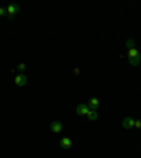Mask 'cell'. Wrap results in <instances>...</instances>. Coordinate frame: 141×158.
<instances>
[{"instance_id": "cell-1", "label": "cell", "mask_w": 141, "mask_h": 158, "mask_svg": "<svg viewBox=\"0 0 141 158\" xmlns=\"http://www.w3.org/2000/svg\"><path fill=\"white\" fill-rule=\"evenodd\" d=\"M126 48H127V58L131 66H138L141 62V54L135 47V41L133 38L126 40Z\"/></svg>"}, {"instance_id": "cell-2", "label": "cell", "mask_w": 141, "mask_h": 158, "mask_svg": "<svg viewBox=\"0 0 141 158\" xmlns=\"http://www.w3.org/2000/svg\"><path fill=\"white\" fill-rule=\"evenodd\" d=\"M6 9H7V19L9 20H13L14 16L19 14V11H20V6L17 3H10Z\"/></svg>"}, {"instance_id": "cell-3", "label": "cell", "mask_w": 141, "mask_h": 158, "mask_svg": "<svg viewBox=\"0 0 141 158\" xmlns=\"http://www.w3.org/2000/svg\"><path fill=\"white\" fill-rule=\"evenodd\" d=\"M27 82H28V79H27L26 73H19V75L14 78V83H16V86H19V88H23V86H26Z\"/></svg>"}, {"instance_id": "cell-4", "label": "cell", "mask_w": 141, "mask_h": 158, "mask_svg": "<svg viewBox=\"0 0 141 158\" xmlns=\"http://www.w3.org/2000/svg\"><path fill=\"white\" fill-rule=\"evenodd\" d=\"M134 122H135V118L131 117V116H127V117L123 118V122H122V126L123 128H126V130H130V128L134 127Z\"/></svg>"}, {"instance_id": "cell-5", "label": "cell", "mask_w": 141, "mask_h": 158, "mask_svg": "<svg viewBox=\"0 0 141 158\" xmlns=\"http://www.w3.org/2000/svg\"><path fill=\"white\" fill-rule=\"evenodd\" d=\"M86 105H88V107L90 109V110H96V112H97L99 106H100V100H99L97 98H90Z\"/></svg>"}, {"instance_id": "cell-6", "label": "cell", "mask_w": 141, "mask_h": 158, "mask_svg": "<svg viewBox=\"0 0 141 158\" xmlns=\"http://www.w3.org/2000/svg\"><path fill=\"white\" fill-rule=\"evenodd\" d=\"M89 110L90 109L88 107L86 103H81V105L76 106V114H79V116H86L89 113Z\"/></svg>"}, {"instance_id": "cell-7", "label": "cell", "mask_w": 141, "mask_h": 158, "mask_svg": "<svg viewBox=\"0 0 141 158\" xmlns=\"http://www.w3.org/2000/svg\"><path fill=\"white\" fill-rule=\"evenodd\" d=\"M62 128H64V126H62L61 122H52L51 124H49V130H51L52 133H56V134L62 131Z\"/></svg>"}, {"instance_id": "cell-8", "label": "cell", "mask_w": 141, "mask_h": 158, "mask_svg": "<svg viewBox=\"0 0 141 158\" xmlns=\"http://www.w3.org/2000/svg\"><path fill=\"white\" fill-rule=\"evenodd\" d=\"M61 147H62L64 150H69V148L72 147V140L69 137H62L61 138Z\"/></svg>"}, {"instance_id": "cell-9", "label": "cell", "mask_w": 141, "mask_h": 158, "mask_svg": "<svg viewBox=\"0 0 141 158\" xmlns=\"http://www.w3.org/2000/svg\"><path fill=\"white\" fill-rule=\"evenodd\" d=\"M97 112L96 110H89V113L86 114V117H88V120H90V122H95V120H97Z\"/></svg>"}, {"instance_id": "cell-10", "label": "cell", "mask_w": 141, "mask_h": 158, "mask_svg": "<svg viewBox=\"0 0 141 158\" xmlns=\"http://www.w3.org/2000/svg\"><path fill=\"white\" fill-rule=\"evenodd\" d=\"M26 68H27V65L24 62H21V64H19L17 65V69L20 71V73H24V71H26Z\"/></svg>"}, {"instance_id": "cell-11", "label": "cell", "mask_w": 141, "mask_h": 158, "mask_svg": "<svg viewBox=\"0 0 141 158\" xmlns=\"http://www.w3.org/2000/svg\"><path fill=\"white\" fill-rule=\"evenodd\" d=\"M7 17V9L6 7H0V17Z\"/></svg>"}, {"instance_id": "cell-12", "label": "cell", "mask_w": 141, "mask_h": 158, "mask_svg": "<svg viewBox=\"0 0 141 158\" xmlns=\"http://www.w3.org/2000/svg\"><path fill=\"white\" fill-rule=\"evenodd\" d=\"M134 127L138 128V130H141V118H137L134 122Z\"/></svg>"}]
</instances>
